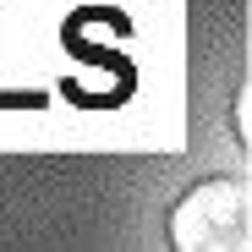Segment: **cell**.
<instances>
[{"instance_id":"6da1fadb","label":"cell","mask_w":252,"mask_h":252,"mask_svg":"<svg viewBox=\"0 0 252 252\" xmlns=\"http://www.w3.org/2000/svg\"><path fill=\"white\" fill-rule=\"evenodd\" d=\"M176 252H247L252 247V192L236 176H208L187 187L170 214Z\"/></svg>"},{"instance_id":"7a4b0ae2","label":"cell","mask_w":252,"mask_h":252,"mask_svg":"<svg viewBox=\"0 0 252 252\" xmlns=\"http://www.w3.org/2000/svg\"><path fill=\"white\" fill-rule=\"evenodd\" d=\"M247 104H252V99H247V88H241V94H236V137H241V143L252 137V126H247Z\"/></svg>"}]
</instances>
